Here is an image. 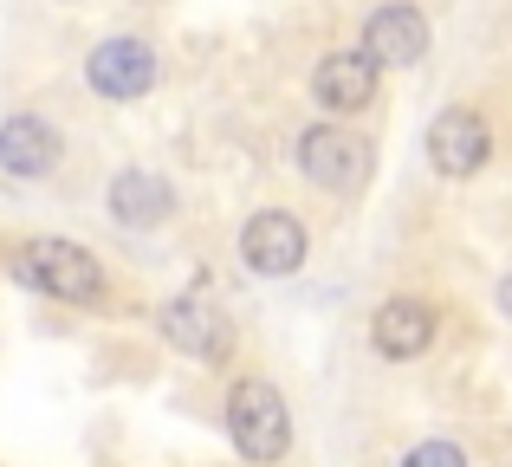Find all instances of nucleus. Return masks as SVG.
Segmentation results:
<instances>
[{"instance_id": "nucleus-1", "label": "nucleus", "mask_w": 512, "mask_h": 467, "mask_svg": "<svg viewBox=\"0 0 512 467\" xmlns=\"http://www.w3.org/2000/svg\"><path fill=\"white\" fill-rule=\"evenodd\" d=\"M13 273L33 292L59 299V305H104V292H111L104 266L91 260V247H78V240H26V247L13 253Z\"/></svg>"}, {"instance_id": "nucleus-2", "label": "nucleus", "mask_w": 512, "mask_h": 467, "mask_svg": "<svg viewBox=\"0 0 512 467\" xmlns=\"http://www.w3.org/2000/svg\"><path fill=\"white\" fill-rule=\"evenodd\" d=\"M227 435L247 461H279L292 448V416H286V396L273 390L266 377H240L227 390Z\"/></svg>"}, {"instance_id": "nucleus-3", "label": "nucleus", "mask_w": 512, "mask_h": 467, "mask_svg": "<svg viewBox=\"0 0 512 467\" xmlns=\"http://www.w3.org/2000/svg\"><path fill=\"white\" fill-rule=\"evenodd\" d=\"M299 169H305V182L344 195V189H357V182L370 176V143L350 137L344 124H312L299 137Z\"/></svg>"}, {"instance_id": "nucleus-4", "label": "nucleus", "mask_w": 512, "mask_h": 467, "mask_svg": "<svg viewBox=\"0 0 512 467\" xmlns=\"http://www.w3.org/2000/svg\"><path fill=\"white\" fill-rule=\"evenodd\" d=\"M156 325H163V338L175 344V351L201 357V364H221V357L234 351V325H227V312L214 299H195V292L169 299L163 312H156Z\"/></svg>"}, {"instance_id": "nucleus-5", "label": "nucleus", "mask_w": 512, "mask_h": 467, "mask_svg": "<svg viewBox=\"0 0 512 467\" xmlns=\"http://www.w3.org/2000/svg\"><path fill=\"white\" fill-rule=\"evenodd\" d=\"M493 156V130L480 111H467V104H454V111H441L435 124H428V163L441 169V176H480Z\"/></svg>"}, {"instance_id": "nucleus-6", "label": "nucleus", "mask_w": 512, "mask_h": 467, "mask_svg": "<svg viewBox=\"0 0 512 467\" xmlns=\"http://www.w3.org/2000/svg\"><path fill=\"white\" fill-rule=\"evenodd\" d=\"M240 260H247V273L260 279H286L305 266V228L286 215V208H260V215L240 228Z\"/></svg>"}, {"instance_id": "nucleus-7", "label": "nucleus", "mask_w": 512, "mask_h": 467, "mask_svg": "<svg viewBox=\"0 0 512 467\" xmlns=\"http://www.w3.org/2000/svg\"><path fill=\"white\" fill-rule=\"evenodd\" d=\"M85 78H91V91H98V98L124 104V98H143V91H156L163 65H156V52L143 46V39H104V46L91 52Z\"/></svg>"}, {"instance_id": "nucleus-8", "label": "nucleus", "mask_w": 512, "mask_h": 467, "mask_svg": "<svg viewBox=\"0 0 512 467\" xmlns=\"http://www.w3.org/2000/svg\"><path fill=\"white\" fill-rule=\"evenodd\" d=\"M376 78H383V65H376L363 46H344V52H325V59H318L312 91H318L325 111L357 117V111H370V104H376Z\"/></svg>"}, {"instance_id": "nucleus-9", "label": "nucleus", "mask_w": 512, "mask_h": 467, "mask_svg": "<svg viewBox=\"0 0 512 467\" xmlns=\"http://www.w3.org/2000/svg\"><path fill=\"white\" fill-rule=\"evenodd\" d=\"M363 52H370L376 65H415L428 52V20L422 7H409V0H389V7L370 13V26H363Z\"/></svg>"}, {"instance_id": "nucleus-10", "label": "nucleus", "mask_w": 512, "mask_h": 467, "mask_svg": "<svg viewBox=\"0 0 512 467\" xmlns=\"http://www.w3.org/2000/svg\"><path fill=\"white\" fill-rule=\"evenodd\" d=\"M435 305L428 299H389L383 312H376V325H370V344L389 357V364H409V357H422L428 344H435Z\"/></svg>"}, {"instance_id": "nucleus-11", "label": "nucleus", "mask_w": 512, "mask_h": 467, "mask_svg": "<svg viewBox=\"0 0 512 467\" xmlns=\"http://www.w3.org/2000/svg\"><path fill=\"white\" fill-rule=\"evenodd\" d=\"M52 163H59L52 124H39V117H7L0 124V169L7 176H46Z\"/></svg>"}, {"instance_id": "nucleus-12", "label": "nucleus", "mask_w": 512, "mask_h": 467, "mask_svg": "<svg viewBox=\"0 0 512 467\" xmlns=\"http://www.w3.org/2000/svg\"><path fill=\"white\" fill-rule=\"evenodd\" d=\"M169 182L150 176V169H124V176L111 182V215L124 221V228H156V221L169 215Z\"/></svg>"}, {"instance_id": "nucleus-13", "label": "nucleus", "mask_w": 512, "mask_h": 467, "mask_svg": "<svg viewBox=\"0 0 512 467\" xmlns=\"http://www.w3.org/2000/svg\"><path fill=\"white\" fill-rule=\"evenodd\" d=\"M402 467H467V455L454 442H415L409 455H402Z\"/></svg>"}, {"instance_id": "nucleus-14", "label": "nucleus", "mask_w": 512, "mask_h": 467, "mask_svg": "<svg viewBox=\"0 0 512 467\" xmlns=\"http://www.w3.org/2000/svg\"><path fill=\"white\" fill-rule=\"evenodd\" d=\"M500 312H506V318H512V273H506V279H500Z\"/></svg>"}]
</instances>
